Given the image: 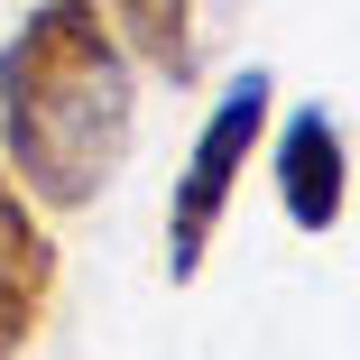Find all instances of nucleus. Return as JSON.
I'll use <instances>...</instances> for the list:
<instances>
[{
	"label": "nucleus",
	"instance_id": "f257e3e1",
	"mask_svg": "<svg viewBox=\"0 0 360 360\" xmlns=\"http://www.w3.org/2000/svg\"><path fill=\"white\" fill-rule=\"evenodd\" d=\"M139 139V65L102 0H37L0 46V167L37 212H93Z\"/></svg>",
	"mask_w": 360,
	"mask_h": 360
},
{
	"label": "nucleus",
	"instance_id": "f03ea898",
	"mask_svg": "<svg viewBox=\"0 0 360 360\" xmlns=\"http://www.w3.org/2000/svg\"><path fill=\"white\" fill-rule=\"evenodd\" d=\"M268 102H277V75L268 65H250V75L212 102V120L194 129V148H185V176L167 185V277L194 286L212 240H222V212L240 194V167L259 158V139H268Z\"/></svg>",
	"mask_w": 360,
	"mask_h": 360
},
{
	"label": "nucleus",
	"instance_id": "7ed1b4c3",
	"mask_svg": "<svg viewBox=\"0 0 360 360\" xmlns=\"http://www.w3.org/2000/svg\"><path fill=\"white\" fill-rule=\"evenodd\" d=\"M268 176H277V212L323 240L342 212H351V139H342V120L323 102L286 111L277 120V148H268Z\"/></svg>",
	"mask_w": 360,
	"mask_h": 360
},
{
	"label": "nucleus",
	"instance_id": "20e7f679",
	"mask_svg": "<svg viewBox=\"0 0 360 360\" xmlns=\"http://www.w3.org/2000/svg\"><path fill=\"white\" fill-rule=\"evenodd\" d=\"M46 305H56V240L37 222L28 185L0 167V360H19L37 342Z\"/></svg>",
	"mask_w": 360,
	"mask_h": 360
},
{
	"label": "nucleus",
	"instance_id": "39448f33",
	"mask_svg": "<svg viewBox=\"0 0 360 360\" xmlns=\"http://www.w3.org/2000/svg\"><path fill=\"white\" fill-rule=\"evenodd\" d=\"M102 19L120 28L129 65H148V75H167V84H203L231 0H102Z\"/></svg>",
	"mask_w": 360,
	"mask_h": 360
}]
</instances>
